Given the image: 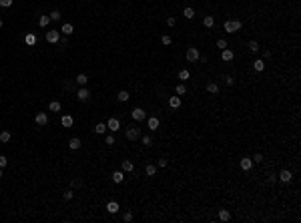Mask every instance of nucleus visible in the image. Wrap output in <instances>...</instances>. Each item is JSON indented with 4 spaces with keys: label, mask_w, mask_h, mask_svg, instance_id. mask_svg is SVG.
I'll return each instance as SVG.
<instances>
[{
    "label": "nucleus",
    "mask_w": 301,
    "mask_h": 223,
    "mask_svg": "<svg viewBox=\"0 0 301 223\" xmlns=\"http://www.w3.org/2000/svg\"><path fill=\"white\" fill-rule=\"evenodd\" d=\"M131 115H133V119H135V121H145V111H143L141 107H137V109H135Z\"/></svg>",
    "instance_id": "nucleus-11"
},
{
    "label": "nucleus",
    "mask_w": 301,
    "mask_h": 223,
    "mask_svg": "<svg viewBox=\"0 0 301 223\" xmlns=\"http://www.w3.org/2000/svg\"><path fill=\"white\" fill-rule=\"evenodd\" d=\"M36 40H38V38H36V34H34V32H28L26 36H24V42H26L28 46H34V44H36Z\"/></svg>",
    "instance_id": "nucleus-13"
},
{
    "label": "nucleus",
    "mask_w": 301,
    "mask_h": 223,
    "mask_svg": "<svg viewBox=\"0 0 301 223\" xmlns=\"http://www.w3.org/2000/svg\"><path fill=\"white\" fill-rule=\"evenodd\" d=\"M167 24H169V26H175V24H177V20L173 18V16H169V18H167Z\"/></svg>",
    "instance_id": "nucleus-48"
},
{
    "label": "nucleus",
    "mask_w": 301,
    "mask_h": 223,
    "mask_svg": "<svg viewBox=\"0 0 301 223\" xmlns=\"http://www.w3.org/2000/svg\"><path fill=\"white\" fill-rule=\"evenodd\" d=\"M233 83H235V79H233V76H225V84H229V87H231Z\"/></svg>",
    "instance_id": "nucleus-49"
},
{
    "label": "nucleus",
    "mask_w": 301,
    "mask_h": 223,
    "mask_svg": "<svg viewBox=\"0 0 301 223\" xmlns=\"http://www.w3.org/2000/svg\"><path fill=\"white\" fill-rule=\"evenodd\" d=\"M107 129H108V131H113V133H117L118 129H121L118 119H108V121H107Z\"/></svg>",
    "instance_id": "nucleus-7"
},
{
    "label": "nucleus",
    "mask_w": 301,
    "mask_h": 223,
    "mask_svg": "<svg viewBox=\"0 0 301 223\" xmlns=\"http://www.w3.org/2000/svg\"><path fill=\"white\" fill-rule=\"evenodd\" d=\"M8 165V159H6V157H4V155H0V167H2V169H4V167H6Z\"/></svg>",
    "instance_id": "nucleus-44"
},
{
    "label": "nucleus",
    "mask_w": 301,
    "mask_h": 223,
    "mask_svg": "<svg viewBox=\"0 0 301 223\" xmlns=\"http://www.w3.org/2000/svg\"><path fill=\"white\" fill-rule=\"evenodd\" d=\"M46 40H48L50 44H56V42L60 40V32L58 30H48L46 32Z\"/></svg>",
    "instance_id": "nucleus-4"
},
{
    "label": "nucleus",
    "mask_w": 301,
    "mask_h": 223,
    "mask_svg": "<svg viewBox=\"0 0 301 223\" xmlns=\"http://www.w3.org/2000/svg\"><path fill=\"white\" fill-rule=\"evenodd\" d=\"M263 68H265V61H255V62H253V71L261 72Z\"/></svg>",
    "instance_id": "nucleus-26"
},
{
    "label": "nucleus",
    "mask_w": 301,
    "mask_h": 223,
    "mask_svg": "<svg viewBox=\"0 0 301 223\" xmlns=\"http://www.w3.org/2000/svg\"><path fill=\"white\" fill-rule=\"evenodd\" d=\"M104 145H114V137H113V135H108L107 139H104Z\"/></svg>",
    "instance_id": "nucleus-45"
},
{
    "label": "nucleus",
    "mask_w": 301,
    "mask_h": 223,
    "mask_svg": "<svg viewBox=\"0 0 301 223\" xmlns=\"http://www.w3.org/2000/svg\"><path fill=\"white\" fill-rule=\"evenodd\" d=\"M189 76H191V75H189V71H187V68H183V71H179V79H181V80H187Z\"/></svg>",
    "instance_id": "nucleus-34"
},
{
    "label": "nucleus",
    "mask_w": 301,
    "mask_h": 223,
    "mask_svg": "<svg viewBox=\"0 0 301 223\" xmlns=\"http://www.w3.org/2000/svg\"><path fill=\"white\" fill-rule=\"evenodd\" d=\"M88 97H91V93H88V89H80L78 93H76V98H78L80 102H84V101H88Z\"/></svg>",
    "instance_id": "nucleus-10"
},
{
    "label": "nucleus",
    "mask_w": 301,
    "mask_h": 223,
    "mask_svg": "<svg viewBox=\"0 0 301 223\" xmlns=\"http://www.w3.org/2000/svg\"><path fill=\"white\" fill-rule=\"evenodd\" d=\"M34 121H36V125H40V127H44L46 123H48V115L46 113H38L36 117H34Z\"/></svg>",
    "instance_id": "nucleus-9"
},
{
    "label": "nucleus",
    "mask_w": 301,
    "mask_h": 223,
    "mask_svg": "<svg viewBox=\"0 0 301 223\" xmlns=\"http://www.w3.org/2000/svg\"><path fill=\"white\" fill-rule=\"evenodd\" d=\"M249 50H251V52H257V50H259V44H257V40H249Z\"/></svg>",
    "instance_id": "nucleus-33"
},
{
    "label": "nucleus",
    "mask_w": 301,
    "mask_h": 223,
    "mask_svg": "<svg viewBox=\"0 0 301 223\" xmlns=\"http://www.w3.org/2000/svg\"><path fill=\"white\" fill-rule=\"evenodd\" d=\"M69 147L73 149V151H78V149H80V139H78V137H73V139L69 141Z\"/></svg>",
    "instance_id": "nucleus-17"
},
{
    "label": "nucleus",
    "mask_w": 301,
    "mask_h": 223,
    "mask_svg": "<svg viewBox=\"0 0 301 223\" xmlns=\"http://www.w3.org/2000/svg\"><path fill=\"white\" fill-rule=\"evenodd\" d=\"M251 167H253V161L249 159V157H243V159H241V171H251Z\"/></svg>",
    "instance_id": "nucleus-12"
},
{
    "label": "nucleus",
    "mask_w": 301,
    "mask_h": 223,
    "mask_svg": "<svg viewBox=\"0 0 301 223\" xmlns=\"http://www.w3.org/2000/svg\"><path fill=\"white\" fill-rule=\"evenodd\" d=\"M2 24H4V22H2V18H0V28H2Z\"/></svg>",
    "instance_id": "nucleus-50"
},
{
    "label": "nucleus",
    "mask_w": 301,
    "mask_h": 223,
    "mask_svg": "<svg viewBox=\"0 0 301 223\" xmlns=\"http://www.w3.org/2000/svg\"><path fill=\"white\" fill-rule=\"evenodd\" d=\"M48 22H50V16H40V18H38V24H40L42 28L48 26Z\"/></svg>",
    "instance_id": "nucleus-32"
},
{
    "label": "nucleus",
    "mask_w": 301,
    "mask_h": 223,
    "mask_svg": "<svg viewBox=\"0 0 301 223\" xmlns=\"http://www.w3.org/2000/svg\"><path fill=\"white\" fill-rule=\"evenodd\" d=\"M169 107H171V109H179L181 107V97H169Z\"/></svg>",
    "instance_id": "nucleus-16"
},
{
    "label": "nucleus",
    "mask_w": 301,
    "mask_h": 223,
    "mask_svg": "<svg viewBox=\"0 0 301 223\" xmlns=\"http://www.w3.org/2000/svg\"><path fill=\"white\" fill-rule=\"evenodd\" d=\"M203 24H205L207 28H213L215 26V18L213 16H203Z\"/></svg>",
    "instance_id": "nucleus-21"
},
{
    "label": "nucleus",
    "mask_w": 301,
    "mask_h": 223,
    "mask_svg": "<svg viewBox=\"0 0 301 223\" xmlns=\"http://www.w3.org/2000/svg\"><path fill=\"white\" fill-rule=\"evenodd\" d=\"M207 93H211V95H217V93H219V84H217V83H209V84H207Z\"/></svg>",
    "instance_id": "nucleus-22"
},
{
    "label": "nucleus",
    "mask_w": 301,
    "mask_h": 223,
    "mask_svg": "<svg viewBox=\"0 0 301 223\" xmlns=\"http://www.w3.org/2000/svg\"><path fill=\"white\" fill-rule=\"evenodd\" d=\"M10 131H2L0 133V143H8V141H10Z\"/></svg>",
    "instance_id": "nucleus-28"
},
{
    "label": "nucleus",
    "mask_w": 301,
    "mask_h": 223,
    "mask_svg": "<svg viewBox=\"0 0 301 223\" xmlns=\"http://www.w3.org/2000/svg\"><path fill=\"white\" fill-rule=\"evenodd\" d=\"M121 171H122V173H133V171H135V163L133 161H122Z\"/></svg>",
    "instance_id": "nucleus-8"
},
{
    "label": "nucleus",
    "mask_w": 301,
    "mask_h": 223,
    "mask_svg": "<svg viewBox=\"0 0 301 223\" xmlns=\"http://www.w3.org/2000/svg\"><path fill=\"white\" fill-rule=\"evenodd\" d=\"M241 30V20H227L225 22V32H237Z\"/></svg>",
    "instance_id": "nucleus-1"
},
{
    "label": "nucleus",
    "mask_w": 301,
    "mask_h": 223,
    "mask_svg": "<svg viewBox=\"0 0 301 223\" xmlns=\"http://www.w3.org/2000/svg\"><path fill=\"white\" fill-rule=\"evenodd\" d=\"M159 125H161V123H159V119H157V117H151L149 121H147V127H149L151 131H157V129H159Z\"/></svg>",
    "instance_id": "nucleus-15"
},
{
    "label": "nucleus",
    "mask_w": 301,
    "mask_h": 223,
    "mask_svg": "<svg viewBox=\"0 0 301 223\" xmlns=\"http://www.w3.org/2000/svg\"><path fill=\"white\" fill-rule=\"evenodd\" d=\"M73 30H74V26L70 22H64V24H62V28H60V32H64V36H66V34H73Z\"/></svg>",
    "instance_id": "nucleus-20"
},
{
    "label": "nucleus",
    "mask_w": 301,
    "mask_h": 223,
    "mask_svg": "<svg viewBox=\"0 0 301 223\" xmlns=\"http://www.w3.org/2000/svg\"><path fill=\"white\" fill-rule=\"evenodd\" d=\"M157 165H159L161 169H163V167H167V165H169V161H167V159H159V163H157Z\"/></svg>",
    "instance_id": "nucleus-47"
},
{
    "label": "nucleus",
    "mask_w": 301,
    "mask_h": 223,
    "mask_svg": "<svg viewBox=\"0 0 301 223\" xmlns=\"http://www.w3.org/2000/svg\"><path fill=\"white\" fill-rule=\"evenodd\" d=\"M161 42H163L165 46H169L171 44V36H169V34H163V36H161Z\"/></svg>",
    "instance_id": "nucleus-36"
},
{
    "label": "nucleus",
    "mask_w": 301,
    "mask_h": 223,
    "mask_svg": "<svg viewBox=\"0 0 301 223\" xmlns=\"http://www.w3.org/2000/svg\"><path fill=\"white\" fill-rule=\"evenodd\" d=\"M104 131H108V129H107V123H99V125L95 127V133H96V135H103Z\"/></svg>",
    "instance_id": "nucleus-24"
},
{
    "label": "nucleus",
    "mask_w": 301,
    "mask_h": 223,
    "mask_svg": "<svg viewBox=\"0 0 301 223\" xmlns=\"http://www.w3.org/2000/svg\"><path fill=\"white\" fill-rule=\"evenodd\" d=\"M145 173L149 175V177H155V173H157V165H147V167H145Z\"/></svg>",
    "instance_id": "nucleus-27"
},
{
    "label": "nucleus",
    "mask_w": 301,
    "mask_h": 223,
    "mask_svg": "<svg viewBox=\"0 0 301 223\" xmlns=\"http://www.w3.org/2000/svg\"><path fill=\"white\" fill-rule=\"evenodd\" d=\"M107 211L113 213V215L118 213V203H117V201H108V203H107Z\"/></svg>",
    "instance_id": "nucleus-18"
},
{
    "label": "nucleus",
    "mask_w": 301,
    "mask_h": 223,
    "mask_svg": "<svg viewBox=\"0 0 301 223\" xmlns=\"http://www.w3.org/2000/svg\"><path fill=\"white\" fill-rule=\"evenodd\" d=\"M129 97H131V95H129V91H121V93H118V97H117V98H118L121 102H126V101H129Z\"/></svg>",
    "instance_id": "nucleus-29"
},
{
    "label": "nucleus",
    "mask_w": 301,
    "mask_h": 223,
    "mask_svg": "<svg viewBox=\"0 0 301 223\" xmlns=\"http://www.w3.org/2000/svg\"><path fill=\"white\" fill-rule=\"evenodd\" d=\"M113 181L114 183H122V181H125V173H122V171H114V173H113Z\"/></svg>",
    "instance_id": "nucleus-19"
},
{
    "label": "nucleus",
    "mask_w": 301,
    "mask_h": 223,
    "mask_svg": "<svg viewBox=\"0 0 301 223\" xmlns=\"http://www.w3.org/2000/svg\"><path fill=\"white\" fill-rule=\"evenodd\" d=\"M251 161H253V163H261V161H263V155H261V153H255Z\"/></svg>",
    "instance_id": "nucleus-39"
},
{
    "label": "nucleus",
    "mask_w": 301,
    "mask_h": 223,
    "mask_svg": "<svg viewBox=\"0 0 301 223\" xmlns=\"http://www.w3.org/2000/svg\"><path fill=\"white\" fill-rule=\"evenodd\" d=\"M217 48H227V40H225V38H219V40H217Z\"/></svg>",
    "instance_id": "nucleus-38"
},
{
    "label": "nucleus",
    "mask_w": 301,
    "mask_h": 223,
    "mask_svg": "<svg viewBox=\"0 0 301 223\" xmlns=\"http://www.w3.org/2000/svg\"><path fill=\"white\" fill-rule=\"evenodd\" d=\"M219 219H221V221H229V219H231V213H229L227 209H221V211H219Z\"/></svg>",
    "instance_id": "nucleus-25"
},
{
    "label": "nucleus",
    "mask_w": 301,
    "mask_h": 223,
    "mask_svg": "<svg viewBox=\"0 0 301 223\" xmlns=\"http://www.w3.org/2000/svg\"><path fill=\"white\" fill-rule=\"evenodd\" d=\"M139 137H141V129L139 127H129L126 129V139L129 141H137Z\"/></svg>",
    "instance_id": "nucleus-3"
},
{
    "label": "nucleus",
    "mask_w": 301,
    "mask_h": 223,
    "mask_svg": "<svg viewBox=\"0 0 301 223\" xmlns=\"http://www.w3.org/2000/svg\"><path fill=\"white\" fill-rule=\"evenodd\" d=\"M151 143H153V139H151L149 135H145V137H143V145H145V147H149Z\"/></svg>",
    "instance_id": "nucleus-40"
},
{
    "label": "nucleus",
    "mask_w": 301,
    "mask_h": 223,
    "mask_svg": "<svg viewBox=\"0 0 301 223\" xmlns=\"http://www.w3.org/2000/svg\"><path fill=\"white\" fill-rule=\"evenodd\" d=\"M221 58H223L225 62H229V61H233V58H235V52H233V50L227 46V48H223V50H221Z\"/></svg>",
    "instance_id": "nucleus-6"
},
{
    "label": "nucleus",
    "mask_w": 301,
    "mask_h": 223,
    "mask_svg": "<svg viewBox=\"0 0 301 223\" xmlns=\"http://www.w3.org/2000/svg\"><path fill=\"white\" fill-rule=\"evenodd\" d=\"M177 95H185V93H187V87H185V84H177Z\"/></svg>",
    "instance_id": "nucleus-35"
},
{
    "label": "nucleus",
    "mask_w": 301,
    "mask_h": 223,
    "mask_svg": "<svg viewBox=\"0 0 301 223\" xmlns=\"http://www.w3.org/2000/svg\"><path fill=\"white\" fill-rule=\"evenodd\" d=\"M0 177H2V167H0Z\"/></svg>",
    "instance_id": "nucleus-51"
},
{
    "label": "nucleus",
    "mask_w": 301,
    "mask_h": 223,
    "mask_svg": "<svg viewBox=\"0 0 301 223\" xmlns=\"http://www.w3.org/2000/svg\"><path fill=\"white\" fill-rule=\"evenodd\" d=\"M48 16H50V20H60V12H58V10H52Z\"/></svg>",
    "instance_id": "nucleus-37"
},
{
    "label": "nucleus",
    "mask_w": 301,
    "mask_h": 223,
    "mask_svg": "<svg viewBox=\"0 0 301 223\" xmlns=\"http://www.w3.org/2000/svg\"><path fill=\"white\" fill-rule=\"evenodd\" d=\"M0 6H2V8H8V6H12V0H0Z\"/></svg>",
    "instance_id": "nucleus-42"
},
{
    "label": "nucleus",
    "mask_w": 301,
    "mask_h": 223,
    "mask_svg": "<svg viewBox=\"0 0 301 223\" xmlns=\"http://www.w3.org/2000/svg\"><path fill=\"white\" fill-rule=\"evenodd\" d=\"M73 187H82V179H73Z\"/></svg>",
    "instance_id": "nucleus-46"
},
{
    "label": "nucleus",
    "mask_w": 301,
    "mask_h": 223,
    "mask_svg": "<svg viewBox=\"0 0 301 223\" xmlns=\"http://www.w3.org/2000/svg\"><path fill=\"white\" fill-rule=\"evenodd\" d=\"M183 14H185V18H193V16H195V10H193V8H191V6H187V8H185V10H183Z\"/></svg>",
    "instance_id": "nucleus-31"
},
{
    "label": "nucleus",
    "mask_w": 301,
    "mask_h": 223,
    "mask_svg": "<svg viewBox=\"0 0 301 223\" xmlns=\"http://www.w3.org/2000/svg\"><path fill=\"white\" fill-rule=\"evenodd\" d=\"M73 195H74L73 191H64V195H62V197H64V201H70V199H73Z\"/></svg>",
    "instance_id": "nucleus-43"
},
{
    "label": "nucleus",
    "mask_w": 301,
    "mask_h": 223,
    "mask_svg": "<svg viewBox=\"0 0 301 223\" xmlns=\"http://www.w3.org/2000/svg\"><path fill=\"white\" fill-rule=\"evenodd\" d=\"M199 58H201V54H199V48H195V46L187 48V61H189V62H197Z\"/></svg>",
    "instance_id": "nucleus-2"
},
{
    "label": "nucleus",
    "mask_w": 301,
    "mask_h": 223,
    "mask_svg": "<svg viewBox=\"0 0 301 223\" xmlns=\"http://www.w3.org/2000/svg\"><path fill=\"white\" fill-rule=\"evenodd\" d=\"M279 181H281V183H289L291 181V179H293V173H291V171H287V169H283L281 171V173H279Z\"/></svg>",
    "instance_id": "nucleus-5"
},
{
    "label": "nucleus",
    "mask_w": 301,
    "mask_h": 223,
    "mask_svg": "<svg viewBox=\"0 0 301 223\" xmlns=\"http://www.w3.org/2000/svg\"><path fill=\"white\" fill-rule=\"evenodd\" d=\"M73 123H74V119L70 117V115H64V117L60 119V125L64 127V129H69V127H73Z\"/></svg>",
    "instance_id": "nucleus-14"
},
{
    "label": "nucleus",
    "mask_w": 301,
    "mask_h": 223,
    "mask_svg": "<svg viewBox=\"0 0 301 223\" xmlns=\"http://www.w3.org/2000/svg\"><path fill=\"white\" fill-rule=\"evenodd\" d=\"M48 109L52 111V113H58V111H60V102H58V101H50L48 102Z\"/></svg>",
    "instance_id": "nucleus-23"
},
{
    "label": "nucleus",
    "mask_w": 301,
    "mask_h": 223,
    "mask_svg": "<svg viewBox=\"0 0 301 223\" xmlns=\"http://www.w3.org/2000/svg\"><path fill=\"white\" fill-rule=\"evenodd\" d=\"M122 219H125L126 223H131V221H133V213H131V211H126L125 215H122Z\"/></svg>",
    "instance_id": "nucleus-41"
},
{
    "label": "nucleus",
    "mask_w": 301,
    "mask_h": 223,
    "mask_svg": "<svg viewBox=\"0 0 301 223\" xmlns=\"http://www.w3.org/2000/svg\"><path fill=\"white\" fill-rule=\"evenodd\" d=\"M76 83H78L80 87H84V84L88 83V76L86 75H78V76H76Z\"/></svg>",
    "instance_id": "nucleus-30"
}]
</instances>
